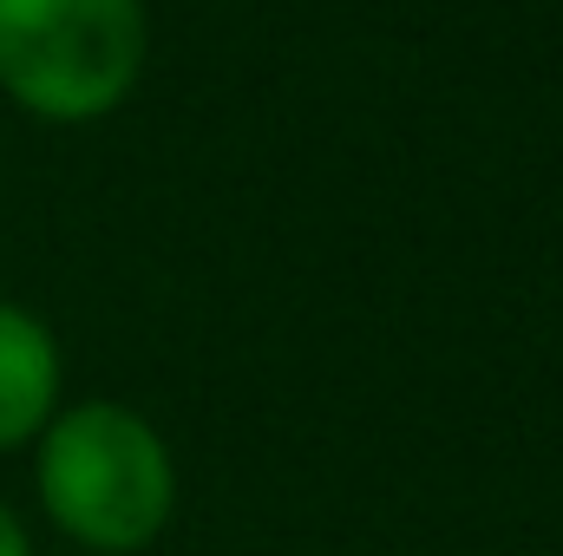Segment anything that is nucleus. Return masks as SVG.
Segmentation results:
<instances>
[{"mask_svg": "<svg viewBox=\"0 0 563 556\" xmlns=\"http://www.w3.org/2000/svg\"><path fill=\"white\" fill-rule=\"evenodd\" d=\"M46 524L86 556H139L177 518V458L125 400H73L33 438Z\"/></svg>", "mask_w": 563, "mask_h": 556, "instance_id": "1", "label": "nucleus"}, {"mask_svg": "<svg viewBox=\"0 0 563 556\" xmlns=\"http://www.w3.org/2000/svg\"><path fill=\"white\" fill-rule=\"evenodd\" d=\"M144 53V0H0V92L26 119H112L139 92Z\"/></svg>", "mask_w": 563, "mask_h": 556, "instance_id": "2", "label": "nucleus"}, {"mask_svg": "<svg viewBox=\"0 0 563 556\" xmlns=\"http://www.w3.org/2000/svg\"><path fill=\"white\" fill-rule=\"evenodd\" d=\"M66 407V360L40 314L0 301V452H20Z\"/></svg>", "mask_w": 563, "mask_h": 556, "instance_id": "3", "label": "nucleus"}, {"mask_svg": "<svg viewBox=\"0 0 563 556\" xmlns=\"http://www.w3.org/2000/svg\"><path fill=\"white\" fill-rule=\"evenodd\" d=\"M0 556H33V537H26V524L13 518V504H0Z\"/></svg>", "mask_w": 563, "mask_h": 556, "instance_id": "4", "label": "nucleus"}, {"mask_svg": "<svg viewBox=\"0 0 563 556\" xmlns=\"http://www.w3.org/2000/svg\"><path fill=\"white\" fill-rule=\"evenodd\" d=\"M79 556H86V551H79Z\"/></svg>", "mask_w": 563, "mask_h": 556, "instance_id": "5", "label": "nucleus"}]
</instances>
